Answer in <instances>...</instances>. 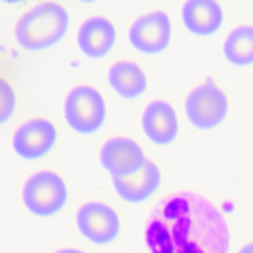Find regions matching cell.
Returning a JSON list of instances; mask_svg holds the SVG:
<instances>
[{
    "label": "cell",
    "mask_w": 253,
    "mask_h": 253,
    "mask_svg": "<svg viewBox=\"0 0 253 253\" xmlns=\"http://www.w3.org/2000/svg\"><path fill=\"white\" fill-rule=\"evenodd\" d=\"M66 121L76 133L89 135L106 123V101L101 93L89 84H78L68 93L63 104Z\"/></svg>",
    "instance_id": "obj_3"
},
{
    "label": "cell",
    "mask_w": 253,
    "mask_h": 253,
    "mask_svg": "<svg viewBox=\"0 0 253 253\" xmlns=\"http://www.w3.org/2000/svg\"><path fill=\"white\" fill-rule=\"evenodd\" d=\"M110 86L125 99H135L146 91V74L135 61H116L108 74Z\"/></svg>",
    "instance_id": "obj_14"
},
{
    "label": "cell",
    "mask_w": 253,
    "mask_h": 253,
    "mask_svg": "<svg viewBox=\"0 0 253 253\" xmlns=\"http://www.w3.org/2000/svg\"><path fill=\"white\" fill-rule=\"evenodd\" d=\"M184 26L196 36H211L221 28L224 11L213 0H190L181 9Z\"/></svg>",
    "instance_id": "obj_13"
},
{
    "label": "cell",
    "mask_w": 253,
    "mask_h": 253,
    "mask_svg": "<svg viewBox=\"0 0 253 253\" xmlns=\"http://www.w3.org/2000/svg\"><path fill=\"white\" fill-rule=\"evenodd\" d=\"M239 253H253V243H247V245H243V247L239 249Z\"/></svg>",
    "instance_id": "obj_17"
},
{
    "label": "cell",
    "mask_w": 253,
    "mask_h": 253,
    "mask_svg": "<svg viewBox=\"0 0 253 253\" xmlns=\"http://www.w3.org/2000/svg\"><path fill=\"white\" fill-rule=\"evenodd\" d=\"M0 91H2V112H0V123H9V118L15 110V93L9 83H0Z\"/></svg>",
    "instance_id": "obj_16"
},
{
    "label": "cell",
    "mask_w": 253,
    "mask_h": 253,
    "mask_svg": "<svg viewBox=\"0 0 253 253\" xmlns=\"http://www.w3.org/2000/svg\"><path fill=\"white\" fill-rule=\"evenodd\" d=\"M55 253H84V251H81V249H59Z\"/></svg>",
    "instance_id": "obj_18"
},
{
    "label": "cell",
    "mask_w": 253,
    "mask_h": 253,
    "mask_svg": "<svg viewBox=\"0 0 253 253\" xmlns=\"http://www.w3.org/2000/svg\"><path fill=\"white\" fill-rule=\"evenodd\" d=\"M146 247L148 253H228L230 226L207 196L177 192L150 211Z\"/></svg>",
    "instance_id": "obj_1"
},
{
    "label": "cell",
    "mask_w": 253,
    "mask_h": 253,
    "mask_svg": "<svg viewBox=\"0 0 253 253\" xmlns=\"http://www.w3.org/2000/svg\"><path fill=\"white\" fill-rule=\"evenodd\" d=\"M224 55L232 66H251L253 63V26H239L228 34L224 42Z\"/></svg>",
    "instance_id": "obj_15"
},
{
    "label": "cell",
    "mask_w": 253,
    "mask_h": 253,
    "mask_svg": "<svg viewBox=\"0 0 253 253\" xmlns=\"http://www.w3.org/2000/svg\"><path fill=\"white\" fill-rule=\"evenodd\" d=\"M129 42L135 51L146 55L163 53L171 42V21L165 11H152L141 15L129 28Z\"/></svg>",
    "instance_id": "obj_6"
},
{
    "label": "cell",
    "mask_w": 253,
    "mask_h": 253,
    "mask_svg": "<svg viewBox=\"0 0 253 253\" xmlns=\"http://www.w3.org/2000/svg\"><path fill=\"white\" fill-rule=\"evenodd\" d=\"M186 114H188V121L196 129H203V131L215 129L217 125L224 123V118L228 114L226 93L213 83L196 86L186 99Z\"/></svg>",
    "instance_id": "obj_5"
},
{
    "label": "cell",
    "mask_w": 253,
    "mask_h": 253,
    "mask_svg": "<svg viewBox=\"0 0 253 253\" xmlns=\"http://www.w3.org/2000/svg\"><path fill=\"white\" fill-rule=\"evenodd\" d=\"M57 141V129L46 118H32L26 125H21L13 135V148L26 161L42 158L51 152Z\"/></svg>",
    "instance_id": "obj_9"
},
{
    "label": "cell",
    "mask_w": 253,
    "mask_h": 253,
    "mask_svg": "<svg viewBox=\"0 0 253 253\" xmlns=\"http://www.w3.org/2000/svg\"><path fill=\"white\" fill-rule=\"evenodd\" d=\"M99 161L112 177H131L148 163V158L137 141L129 137H112L101 148Z\"/></svg>",
    "instance_id": "obj_8"
},
{
    "label": "cell",
    "mask_w": 253,
    "mask_h": 253,
    "mask_svg": "<svg viewBox=\"0 0 253 253\" xmlns=\"http://www.w3.org/2000/svg\"><path fill=\"white\" fill-rule=\"evenodd\" d=\"M76 226L91 243L108 245L121 232V217L106 203H86L76 213Z\"/></svg>",
    "instance_id": "obj_7"
},
{
    "label": "cell",
    "mask_w": 253,
    "mask_h": 253,
    "mask_svg": "<svg viewBox=\"0 0 253 253\" xmlns=\"http://www.w3.org/2000/svg\"><path fill=\"white\" fill-rule=\"evenodd\" d=\"M141 126H144L146 137L156 146H167L171 141H175L179 131L175 110L163 99L148 104L144 116H141Z\"/></svg>",
    "instance_id": "obj_10"
},
{
    "label": "cell",
    "mask_w": 253,
    "mask_h": 253,
    "mask_svg": "<svg viewBox=\"0 0 253 253\" xmlns=\"http://www.w3.org/2000/svg\"><path fill=\"white\" fill-rule=\"evenodd\" d=\"M112 184H114L116 194L121 196L123 201L137 205V203L148 201L158 190V186H161V171H158V167L152 161H148L135 175L112 177Z\"/></svg>",
    "instance_id": "obj_12"
},
{
    "label": "cell",
    "mask_w": 253,
    "mask_h": 253,
    "mask_svg": "<svg viewBox=\"0 0 253 253\" xmlns=\"http://www.w3.org/2000/svg\"><path fill=\"white\" fill-rule=\"evenodd\" d=\"M66 201L68 186L61 175L53 171H38L23 186V203L28 211L38 217H51L59 213Z\"/></svg>",
    "instance_id": "obj_4"
},
{
    "label": "cell",
    "mask_w": 253,
    "mask_h": 253,
    "mask_svg": "<svg viewBox=\"0 0 253 253\" xmlns=\"http://www.w3.org/2000/svg\"><path fill=\"white\" fill-rule=\"evenodd\" d=\"M68 11L57 2H44L28 11L15 26V41L26 51H42L57 44L68 32Z\"/></svg>",
    "instance_id": "obj_2"
},
{
    "label": "cell",
    "mask_w": 253,
    "mask_h": 253,
    "mask_svg": "<svg viewBox=\"0 0 253 253\" xmlns=\"http://www.w3.org/2000/svg\"><path fill=\"white\" fill-rule=\"evenodd\" d=\"M114 42H116L114 23L101 17V15L89 17L78 30V49L91 59L106 57L112 51Z\"/></svg>",
    "instance_id": "obj_11"
}]
</instances>
